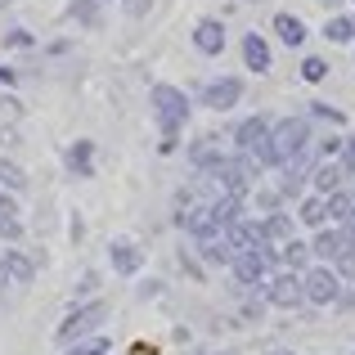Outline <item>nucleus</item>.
I'll return each mask as SVG.
<instances>
[{
  "mask_svg": "<svg viewBox=\"0 0 355 355\" xmlns=\"http://www.w3.org/2000/svg\"><path fill=\"white\" fill-rule=\"evenodd\" d=\"M99 320H104V302H95V306H81V311H72L68 320L59 324V333L54 338L59 342H77V338H90V329H99Z\"/></svg>",
  "mask_w": 355,
  "mask_h": 355,
  "instance_id": "f257e3e1",
  "label": "nucleus"
},
{
  "mask_svg": "<svg viewBox=\"0 0 355 355\" xmlns=\"http://www.w3.org/2000/svg\"><path fill=\"white\" fill-rule=\"evenodd\" d=\"M63 166H68V175H90V166H95V144L90 139H72L68 153H63Z\"/></svg>",
  "mask_w": 355,
  "mask_h": 355,
  "instance_id": "f03ea898",
  "label": "nucleus"
},
{
  "mask_svg": "<svg viewBox=\"0 0 355 355\" xmlns=\"http://www.w3.org/2000/svg\"><path fill=\"white\" fill-rule=\"evenodd\" d=\"M153 104H157V113H162L166 126H180V121H184V99L175 95L171 86H157L153 90Z\"/></svg>",
  "mask_w": 355,
  "mask_h": 355,
  "instance_id": "7ed1b4c3",
  "label": "nucleus"
},
{
  "mask_svg": "<svg viewBox=\"0 0 355 355\" xmlns=\"http://www.w3.org/2000/svg\"><path fill=\"white\" fill-rule=\"evenodd\" d=\"M5 266H9V279H14V284H32L36 266H32V261H27L18 248H9V252H5Z\"/></svg>",
  "mask_w": 355,
  "mask_h": 355,
  "instance_id": "20e7f679",
  "label": "nucleus"
},
{
  "mask_svg": "<svg viewBox=\"0 0 355 355\" xmlns=\"http://www.w3.org/2000/svg\"><path fill=\"white\" fill-rule=\"evenodd\" d=\"M113 266H117V275H130V270H139L135 243H113Z\"/></svg>",
  "mask_w": 355,
  "mask_h": 355,
  "instance_id": "39448f33",
  "label": "nucleus"
},
{
  "mask_svg": "<svg viewBox=\"0 0 355 355\" xmlns=\"http://www.w3.org/2000/svg\"><path fill=\"white\" fill-rule=\"evenodd\" d=\"M239 99V81H216V86L207 90V104L211 108H230Z\"/></svg>",
  "mask_w": 355,
  "mask_h": 355,
  "instance_id": "423d86ee",
  "label": "nucleus"
},
{
  "mask_svg": "<svg viewBox=\"0 0 355 355\" xmlns=\"http://www.w3.org/2000/svg\"><path fill=\"white\" fill-rule=\"evenodd\" d=\"M0 184H5V189H23V166H14L9 157H0Z\"/></svg>",
  "mask_w": 355,
  "mask_h": 355,
  "instance_id": "0eeeda50",
  "label": "nucleus"
},
{
  "mask_svg": "<svg viewBox=\"0 0 355 355\" xmlns=\"http://www.w3.org/2000/svg\"><path fill=\"white\" fill-rule=\"evenodd\" d=\"M198 45H202L207 54H216V50H220V27H216V23H202V27H198Z\"/></svg>",
  "mask_w": 355,
  "mask_h": 355,
  "instance_id": "6e6552de",
  "label": "nucleus"
},
{
  "mask_svg": "<svg viewBox=\"0 0 355 355\" xmlns=\"http://www.w3.org/2000/svg\"><path fill=\"white\" fill-rule=\"evenodd\" d=\"M311 297L315 302H329L333 297V279L329 275H311Z\"/></svg>",
  "mask_w": 355,
  "mask_h": 355,
  "instance_id": "1a4fd4ad",
  "label": "nucleus"
},
{
  "mask_svg": "<svg viewBox=\"0 0 355 355\" xmlns=\"http://www.w3.org/2000/svg\"><path fill=\"white\" fill-rule=\"evenodd\" d=\"M243 54H248V63H252V68H257V72H261V68H266V45H261V41H257V36H252V41H248V45H243Z\"/></svg>",
  "mask_w": 355,
  "mask_h": 355,
  "instance_id": "9d476101",
  "label": "nucleus"
},
{
  "mask_svg": "<svg viewBox=\"0 0 355 355\" xmlns=\"http://www.w3.org/2000/svg\"><path fill=\"white\" fill-rule=\"evenodd\" d=\"M270 297H275V302H297V284H293V279H279V284L275 288H270Z\"/></svg>",
  "mask_w": 355,
  "mask_h": 355,
  "instance_id": "9b49d317",
  "label": "nucleus"
},
{
  "mask_svg": "<svg viewBox=\"0 0 355 355\" xmlns=\"http://www.w3.org/2000/svg\"><path fill=\"white\" fill-rule=\"evenodd\" d=\"M108 351V342L104 338H95V342H72V351L68 355H104Z\"/></svg>",
  "mask_w": 355,
  "mask_h": 355,
  "instance_id": "f8f14e48",
  "label": "nucleus"
},
{
  "mask_svg": "<svg viewBox=\"0 0 355 355\" xmlns=\"http://www.w3.org/2000/svg\"><path fill=\"white\" fill-rule=\"evenodd\" d=\"M5 45H9V50H27V45H32V32H23V27H14V32L5 36Z\"/></svg>",
  "mask_w": 355,
  "mask_h": 355,
  "instance_id": "ddd939ff",
  "label": "nucleus"
},
{
  "mask_svg": "<svg viewBox=\"0 0 355 355\" xmlns=\"http://www.w3.org/2000/svg\"><path fill=\"white\" fill-rule=\"evenodd\" d=\"M72 18H81V23H95V0H77V5H72Z\"/></svg>",
  "mask_w": 355,
  "mask_h": 355,
  "instance_id": "4468645a",
  "label": "nucleus"
},
{
  "mask_svg": "<svg viewBox=\"0 0 355 355\" xmlns=\"http://www.w3.org/2000/svg\"><path fill=\"white\" fill-rule=\"evenodd\" d=\"M279 32H284V41H302V27L293 18H279Z\"/></svg>",
  "mask_w": 355,
  "mask_h": 355,
  "instance_id": "2eb2a0df",
  "label": "nucleus"
},
{
  "mask_svg": "<svg viewBox=\"0 0 355 355\" xmlns=\"http://www.w3.org/2000/svg\"><path fill=\"white\" fill-rule=\"evenodd\" d=\"M148 5H153V0H126V14L139 18V14H148Z\"/></svg>",
  "mask_w": 355,
  "mask_h": 355,
  "instance_id": "dca6fc26",
  "label": "nucleus"
},
{
  "mask_svg": "<svg viewBox=\"0 0 355 355\" xmlns=\"http://www.w3.org/2000/svg\"><path fill=\"white\" fill-rule=\"evenodd\" d=\"M5 284H14V279H9V266H5V257H0V288Z\"/></svg>",
  "mask_w": 355,
  "mask_h": 355,
  "instance_id": "f3484780",
  "label": "nucleus"
},
{
  "mask_svg": "<svg viewBox=\"0 0 355 355\" xmlns=\"http://www.w3.org/2000/svg\"><path fill=\"white\" fill-rule=\"evenodd\" d=\"M5 81H14V72H9V68H0V86H5Z\"/></svg>",
  "mask_w": 355,
  "mask_h": 355,
  "instance_id": "a211bd4d",
  "label": "nucleus"
},
{
  "mask_svg": "<svg viewBox=\"0 0 355 355\" xmlns=\"http://www.w3.org/2000/svg\"><path fill=\"white\" fill-rule=\"evenodd\" d=\"M5 5H9V0H0V9H5Z\"/></svg>",
  "mask_w": 355,
  "mask_h": 355,
  "instance_id": "6ab92c4d",
  "label": "nucleus"
}]
</instances>
